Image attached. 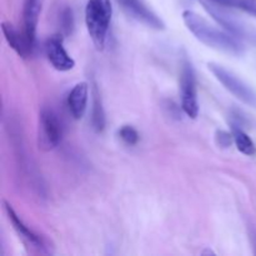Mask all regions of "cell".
Wrapping results in <instances>:
<instances>
[{"label": "cell", "instance_id": "6da1fadb", "mask_svg": "<svg viewBox=\"0 0 256 256\" xmlns=\"http://www.w3.org/2000/svg\"><path fill=\"white\" fill-rule=\"evenodd\" d=\"M182 20L190 32L209 48L232 55H242L244 52V45L242 44L239 38L218 29L192 10H184Z\"/></svg>", "mask_w": 256, "mask_h": 256}, {"label": "cell", "instance_id": "7a4b0ae2", "mask_svg": "<svg viewBox=\"0 0 256 256\" xmlns=\"http://www.w3.org/2000/svg\"><path fill=\"white\" fill-rule=\"evenodd\" d=\"M112 16L110 0H88L85 8V22L92 44L98 50L105 48Z\"/></svg>", "mask_w": 256, "mask_h": 256}, {"label": "cell", "instance_id": "3957f363", "mask_svg": "<svg viewBox=\"0 0 256 256\" xmlns=\"http://www.w3.org/2000/svg\"><path fill=\"white\" fill-rule=\"evenodd\" d=\"M208 68L212 72V75L216 78L218 82L224 85L228 92H230L235 98L242 100L244 104L256 109V92L252 88H250L246 82H242L234 72L225 69L222 65L216 64V62H209Z\"/></svg>", "mask_w": 256, "mask_h": 256}, {"label": "cell", "instance_id": "277c9868", "mask_svg": "<svg viewBox=\"0 0 256 256\" xmlns=\"http://www.w3.org/2000/svg\"><path fill=\"white\" fill-rule=\"evenodd\" d=\"M180 96L182 108L185 114L192 119H196L199 115V102H198L196 78L192 62L186 59L182 64L180 72Z\"/></svg>", "mask_w": 256, "mask_h": 256}, {"label": "cell", "instance_id": "5b68a950", "mask_svg": "<svg viewBox=\"0 0 256 256\" xmlns=\"http://www.w3.org/2000/svg\"><path fill=\"white\" fill-rule=\"evenodd\" d=\"M62 138V126L56 112L49 106H44L39 114V146L52 150L60 144Z\"/></svg>", "mask_w": 256, "mask_h": 256}, {"label": "cell", "instance_id": "8992f818", "mask_svg": "<svg viewBox=\"0 0 256 256\" xmlns=\"http://www.w3.org/2000/svg\"><path fill=\"white\" fill-rule=\"evenodd\" d=\"M45 52L50 64L59 72H69L75 66V60L68 54L64 48L62 35H52L45 44Z\"/></svg>", "mask_w": 256, "mask_h": 256}, {"label": "cell", "instance_id": "52a82bcc", "mask_svg": "<svg viewBox=\"0 0 256 256\" xmlns=\"http://www.w3.org/2000/svg\"><path fill=\"white\" fill-rule=\"evenodd\" d=\"M124 12L139 22L155 30H164L165 24L142 0H118Z\"/></svg>", "mask_w": 256, "mask_h": 256}, {"label": "cell", "instance_id": "ba28073f", "mask_svg": "<svg viewBox=\"0 0 256 256\" xmlns=\"http://www.w3.org/2000/svg\"><path fill=\"white\" fill-rule=\"evenodd\" d=\"M42 12V0H24L22 4V35L30 52L36 42V26Z\"/></svg>", "mask_w": 256, "mask_h": 256}, {"label": "cell", "instance_id": "9c48e42d", "mask_svg": "<svg viewBox=\"0 0 256 256\" xmlns=\"http://www.w3.org/2000/svg\"><path fill=\"white\" fill-rule=\"evenodd\" d=\"M89 85L86 82H78L68 95V108L70 114L76 120H80L86 112Z\"/></svg>", "mask_w": 256, "mask_h": 256}, {"label": "cell", "instance_id": "30bf717a", "mask_svg": "<svg viewBox=\"0 0 256 256\" xmlns=\"http://www.w3.org/2000/svg\"><path fill=\"white\" fill-rule=\"evenodd\" d=\"M202 5H204L205 10L209 12L210 15L212 16V19L215 22H218V24L222 25L228 32L230 34L235 35L236 38H245L246 36V29L242 26V24L236 22L232 16H230L229 14L222 10L220 8L215 6V5L209 4V2H202Z\"/></svg>", "mask_w": 256, "mask_h": 256}, {"label": "cell", "instance_id": "8fae6325", "mask_svg": "<svg viewBox=\"0 0 256 256\" xmlns=\"http://www.w3.org/2000/svg\"><path fill=\"white\" fill-rule=\"evenodd\" d=\"M2 34H4L5 40L8 42L9 46L19 55L20 58H26L30 54V49L28 46L26 42H25V38L22 35V32L20 34L14 26H12L10 22H2Z\"/></svg>", "mask_w": 256, "mask_h": 256}, {"label": "cell", "instance_id": "7c38bea8", "mask_svg": "<svg viewBox=\"0 0 256 256\" xmlns=\"http://www.w3.org/2000/svg\"><path fill=\"white\" fill-rule=\"evenodd\" d=\"M4 208H5V212H6L8 218H9L10 222H12V226H14L15 232H16L18 234H19L20 236L25 240V242H29V244L34 245L35 248H42V239H40V236H38L35 232H32V230H30L29 228H28L26 225L22 222V219L18 216V214L14 212V209L12 208V205L8 204L6 202H4Z\"/></svg>", "mask_w": 256, "mask_h": 256}, {"label": "cell", "instance_id": "4fadbf2b", "mask_svg": "<svg viewBox=\"0 0 256 256\" xmlns=\"http://www.w3.org/2000/svg\"><path fill=\"white\" fill-rule=\"evenodd\" d=\"M92 124L96 132H100L105 128V112L102 108V96L96 84L92 85Z\"/></svg>", "mask_w": 256, "mask_h": 256}, {"label": "cell", "instance_id": "5bb4252c", "mask_svg": "<svg viewBox=\"0 0 256 256\" xmlns=\"http://www.w3.org/2000/svg\"><path fill=\"white\" fill-rule=\"evenodd\" d=\"M232 138H234V142L236 145L238 150L240 152H242L244 155L248 156H252L256 154V146L255 142H252V138L242 129V128L234 125L232 126Z\"/></svg>", "mask_w": 256, "mask_h": 256}, {"label": "cell", "instance_id": "9a60e30c", "mask_svg": "<svg viewBox=\"0 0 256 256\" xmlns=\"http://www.w3.org/2000/svg\"><path fill=\"white\" fill-rule=\"evenodd\" d=\"M209 2L219 5H225V6L236 8V9H240L248 14L256 16V0H209Z\"/></svg>", "mask_w": 256, "mask_h": 256}, {"label": "cell", "instance_id": "2e32d148", "mask_svg": "<svg viewBox=\"0 0 256 256\" xmlns=\"http://www.w3.org/2000/svg\"><path fill=\"white\" fill-rule=\"evenodd\" d=\"M119 136L128 145H135L139 142V132L130 125H124V126L120 128Z\"/></svg>", "mask_w": 256, "mask_h": 256}, {"label": "cell", "instance_id": "e0dca14e", "mask_svg": "<svg viewBox=\"0 0 256 256\" xmlns=\"http://www.w3.org/2000/svg\"><path fill=\"white\" fill-rule=\"evenodd\" d=\"M62 26L65 35H69L72 32V29H74V16H72V10L70 8H66L62 12Z\"/></svg>", "mask_w": 256, "mask_h": 256}, {"label": "cell", "instance_id": "ac0fdd59", "mask_svg": "<svg viewBox=\"0 0 256 256\" xmlns=\"http://www.w3.org/2000/svg\"><path fill=\"white\" fill-rule=\"evenodd\" d=\"M216 142L219 146L229 148L232 145V142H234V138H232V134L219 130V132H216Z\"/></svg>", "mask_w": 256, "mask_h": 256}, {"label": "cell", "instance_id": "d6986e66", "mask_svg": "<svg viewBox=\"0 0 256 256\" xmlns=\"http://www.w3.org/2000/svg\"><path fill=\"white\" fill-rule=\"evenodd\" d=\"M252 242H254V248H255V254H256V232H254V234L252 235Z\"/></svg>", "mask_w": 256, "mask_h": 256}]
</instances>
